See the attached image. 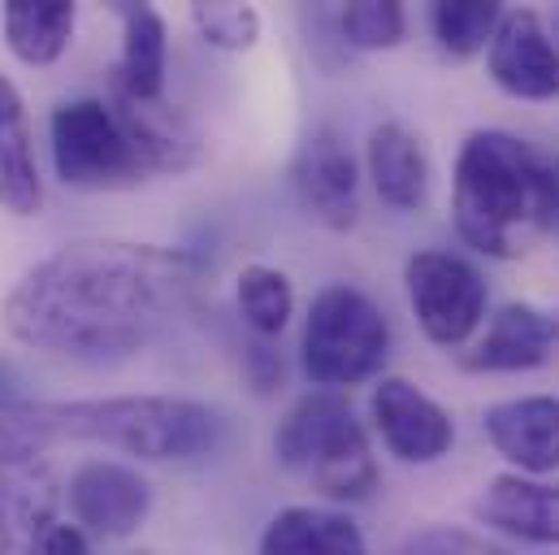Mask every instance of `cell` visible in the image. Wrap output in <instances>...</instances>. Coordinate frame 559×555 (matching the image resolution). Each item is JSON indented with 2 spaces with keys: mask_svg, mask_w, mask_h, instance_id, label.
Returning <instances> with one entry per match:
<instances>
[{
  "mask_svg": "<svg viewBox=\"0 0 559 555\" xmlns=\"http://www.w3.org/2000/svg\"><path fill=\"white\" fill-rule=\"evenodd\" d=\"M200 265L178 248L83 239L22 278L0 308L4 330L35 352L122 361L191 308Z\"/></svg>",
  "mask_w": 559,
  "mask_h": 555,
  "instance_id": "1",
  "label": "cell"
},
{
  "mask_svg": "<svg viewBox=\"0 0 559 555\" xmlns=\"http://www.w3.org/2000/svg\"><path fill=\"white\" fill-rule=\"evenodd\" d=\"M451 217L468 248L516 257L538 231H556L551 156L508 131H473L451 174Z\"/></svg>",
  "mask_w": 559,
  "mask_h": 555,
  "instance_id": "2",
  "label": "cell"
},
{
  "mask_svg": "<svg viewBox=\"0 0 559 555\" xmlns=\"http://www.w3.org/2000/svg\"><path fill=\"white\" fill-rule=\"evenodd\" d=\"M39 413L57 442H96L152 464L169 460H204L222 451L230 421L217 404L191 395H105V400H61L44 404Z\"/></svg>",
  "mask_w": 559,
  "mask_h": 555,
  "instance_id": "3",
  "label": "cell"
},
{
  "mask_svg": "<svg viewBox=\"0 0 559 555\" xmlns=\"http://www.w3.org/2000/svg\"><path fill=\"white\" fill-rule=\"evenodd\" d=\"M274 456L286 473L334 504H360L382 482L369 429L338 391H312L295 400L274 429Z\"/></svg>",
  "mask_w": 559,
  "mask_h": 555,
  "instance_id": "4",
  "label": "cell"
},
{
  "mask_svg": "<svg viewBox=\"0 0 559 555\" xmlns=\"http://www.w3.org/2000/svg\"><path fill=\"white\" fill-rule=\"evenodd\" d=\"M391 356V321L378 299L352 282H330L312 295L299 330V369L312 387L347 391L382 378Z\"/></svg>",
  "mask_w": 559,
  "mask_h": 555,
  "instance_id": "5",
  "label": "cell"
},
{
  "mask_svg": "<svg viewBox=\"0 0 559 555\" xmlns=\"http://www.w3.org/2000/svg\"><path fill=\"white\" fill-rule=\"evenodd\" d=\"M57 178L74 191H122L147 178L131 135L100 96H79L52 109L48 122Z\"/></svg>",
  "mask_w": 559,
  "mask_h": 555,
  "instance_id": "6",
  "label": "cell"
},
{
  "mask_svg": "<svg viewBox=\"0 0 559 555\" xmlns=\"http://www.w3.org/2000/svg\"><path fill=\"white\" fill-rule=\"evenodd\" d=\"M404 286L420 334L438 347H464L486 321L490 286L481 270L460 252H442V248L413 252L404 265Z\"/></svg>",
  "mask_w": 559,
  "mask_h": 555,
  "instance_id": "7",
  "label": "cell"
},
{
  "mask_svg": "<svg viewBox=\"0 0 559 555\" xmlns=\"http://www.w3.org/2000/svg\"><path fill=\"white\" fill-rule=\"evenodd\" d=\"M290 187L304 213L325 231H352L360 222V165L338 127H317L304 135L290 165Z\"/></svg>",
  "mask_w": 559,
  "mask_h": 555,
  "instance_id": "8",
  "label": "cell"
},
{
  "mask_svg": "<svg viewBox=\"0 0 559 555\" xmlns=\"http://www.w3.org/2000/svg\"><path fill=\"white\" fill-rule=\"evenodd\" d=\"M66 504L74 526L96 539H131L152 512V482L135 464L122 460H87L70 473Z\"/></svg>",
  "mask_w": 559,
  "mask_h": 555,
  "instance_id": "9",
  "label": "cell"
},
{
  "mask_svg": "<svg viewBox=\"0 0 559 555\" xmlns=\"http://www.w3.org/2000/svg\"><path fill=\"white\" fill-rule=\"evenodd\" d=\"M369 416L386 451L404 464H438L455 442L451 413L408 378H378L369 395Z\"/></svg>",
  "mask_w": 559,
  "mask_h": 555,
  "instance_id": "10",
  "label": "cell"
},
{
  "mask_svg": "<svg viewBox=\"0 0 559 555\" xmlns=\"http://www.w3.org/2000/svg\"><path fill=\"white\" fill-rule=\"evenodd\" d=\"M486 74L516 101H556L559 96V44L534 9L503 13L490 48Z\"/></svg>",
  "mask_w": 559,
  "mask_h": 555,
  "instance_id": "11",
  "label": "cell"
},
{
  "mask_svg": "<svg viewBox=\"0 0 559 555\" xmlns=\"http://www.w3.org/2000/svg\"><path fill=\"white\" fill-rule=\"evenodd\" d=\"M490 447L525 477L559 473V395H521L499 400L481 413Z\"/></svg>",
  "mask_w": 559,
  "mask_h": 555,
  "instance_id": "12",
  "label": "cell"
},
{
  "mask_svg": "<svg viewBox=\"0 0 559 555\" xmlns=\"http://www.w3.org/2000/svg\"><path fill=\"white\" fill-rule=\"evenodd\" d=\"M486 530H499L530 547H559V482L499 473L481 486L473 504Z\"/></svg>",
  "mask_w": 559,
  "mask_h": 555,
  "instance_id": "13",
  "label": "cell"
},
{
  "mask_svg": "<svg viewBox=\"0 0 559 555\" xmlns=\"http://www.w3.org/2000/svg\"><path fill=\"white\" fill-rule=\"evenodd\" d=\"M556 339L559 321L551 312L512 299L490 317L486 334L464 356V369H473V374H525V369H538L551 361Z\"/></svg>",
  "mask_w": 559,
  "mask_h": 555,
  "instance_id": "14",
  "label": "cell"
},
{
  "mask_svg": "<svg viewBox=\"0 0 559 555\" xmlns=\"http://www.w3.org/2000/svg\"><path fill=\"white\" fill-rule=\"evenodd\" d=\"M109 105H114L122 131L135 143L147 178H156V174H182V169H191L200 161V139L191 131V122L178 109H169L165 101H131V96H122L114 87Z\"/></svg>",
  "mask_w": 559,
  "mask_h": 555,
  "instance_id": "15",
  "label": "cell"
},
{
  "mask_svg": "<svg viewBox=\"0 0 559 555\" xmlns=\"http://www.w3.org/2000/svg\"><path fill=\"white\" fill-rule=\"evenodd\" d=\"M57 482L48 469H0V555H39L57 526Z\"/></svg>",
  "mask_w": 559,
  "mask_h": 555,
  "instance_id": "16",
  "label": "cell"
},
{
  "mask_svg": "<svg viewBox=\"0 0 559 555\" xmlns=\"http://www.w3.org/2000/svg\"><path fill=\"white\" fill-rule=\"evenodd\" d=\"M369 178H373V191L386 209H400V213H417L429 196V161H425V147L420 139L400 127V122H382L373 127L369 135Z\"/></svg>",
  "mask_w": 559,
  "mask_h": 555,
  "instance_id": "17",
  "label": "cell"
},
{
  "mask_svg": "<svg viewBox=\"0 0 559 555\" xmlns=\"http://www.w3.org/2000/svg\"><path fill=\"white\" fill-rule=\"evenodd\" d=\"M44 204V178L31 147V122L22 92L0 74V209L13 217H35Z\"/></svg>",
  "mask_w": 559,
  "mask_h": 555,
  "instance_id": "18",
  "label": "cell"
},
{
  "mask_svg": "<svg viewBox=\"0 0 559 555\" xmlns=\"http://www.w3.org/2000/svg\"><path fill=\"white\" fill-rule=\"evenodd\" d=\"M257 555H369V547L352 517L295 504V508H282L265 526Z\"/></svg>",
  "mask_w": 559,
  "mask_h": 555,
  "instance_id": "19",
  "label": "cell"
},
{
  "mask_svg": "<svg viewBox=\"0 0 559 555\" xmlns=\"http://www.w3.org/2000/svg\"><path fill=\"white\" fill-rule=\"evenodd\" d=\"M122 17V61H118V92L131 101H165V70H169V39L165 17L152 4H118Z\"/></svg>",
  "mask_w": 559,
  "mask_h": 555,
  "instance_id": "20",
  "label": "cell"
},
{
  "mask_svg": "<svg viewBox=\"0 0 559 555\" xmlns=\"http://www.w3.org/2000/svg\"><path fill=\"white\" fill-rule=\"evenodd\" d=\"M0 26L22 66H52L74 39L79 9L70 0H9L0 9Z\"/></svg>",
  "mask_w": 559,
  "mask_h": 555,
  "instance_id": "21",
  "label": "cell"
},
{
  "mask_svg": "<svg viewBox=\"0 0 559 555\" xmlns=\"http://www.w3.org/2000/svg\"><path fill=\"white\" fill-rule=\"evenodd\" d=\"M235 299H239V317L257 339H278L290 326L295 312V291L290 278L274 265H243V274L235 282Z\"/></svg>",
  "mask_w": 559,
  "mask_h": 555,
  "instance_id": "22",
  "label": "cell"
},
{
  "mask_svg": "<svg viewBox=\"0 0 559 555\" xmlns=\"http://www.w3.org/2000/svg\"><path fill=\"white\" fill-rule=\"evenodd\" d=\"M503 4L495 0H438L429 9V26H433V39L447 57H473L481 48H490L499 22H503Z\"/></svg>",
  "mask_w": 559,
  "mask_h": 555,
  "instance_id": "23",
  "label": "cell"
},
{
  "mask_svg": "<svg viewBox=\"0 0 559 555\" xmlns=\"http://www.w3.org/2000/svg\"><path fill=\"white\" fill-rule=\"evenodd\" d=\"M334 35L343 39V48L356 52L400 48L408 35V13L400 0H356L334 13Z\"/></svg>",
  "mask_w": 559,
  "mask_h": 555,
  "instance_id": "24",
  "label": "cell"
},
{
  "mask_svg": "<svg viewBox=\"0 0 559 555\" xmlns=\"http://www.w3.org/2000/svg\"><path fill=\"white\" fill-rule=\"evenodd\" d=\"M191 22L209 48L248 52L261 39V13L252 4H191Z\"/></svg>",
  "mask_w": 559,
  "mask_h": 555,
  "instance_id": "25",
  "label": "cell"
},
{
  "mask_svg": "<svg viewBox=\"0 0 559 555\" xmlns=\"http://www.w3.org/2000/svg\"><path fill=\"white\" fill-rule=\"evenodd\" d=\"M400 555H516L508 552V547H499V543H490V539H481V534H473V530H455V526H433V530H420L413 534Z\"/></svg>",
  "mask_w": 559,
  "mask_h": 555,
  "instance_id": "26",
  "label": "cell"
},
{
  "mask_svg": "<svg viewBox=\"0 0 559 555\" xmlns=\"http://www.w3.org/2000/svg\"><path fill=\"white\" fill-rule=\"evenodd\" d=\"M243 361H248V378H252L257 391H274V387H282V356L265 343V339L248 343V347H243Z\"/></svg>",
  "mask_w": 559,
  "mask_h": 555,
  "instance_id": "27",
  "label": "cell"
},
{
  "mask_svg": "<svg viewBox=\"0 0 559 555\" xmlns=\"http://www.w3.org/2000/svg\"><path fill=\"white\" fill-rule=\"evenodd\" d=\"M39 555H92V543H87V530H79L74 521H57L44 539Z\"/></svg>",
  "mask_w": 559,
  "mask_h": 555,
  "instance_id": "28",
  "label": "cell"
},
{
  "mask_svg": "<svg viewBox=\"0 0 559 555\" xmlns=\"http://www.w3.org/2000/svg\"><path fill=\"white\" fill-rule=\"evenodd\" d=\"M17 400H26L22 374H17V365H13L9 356H0V409H4V404H17Z\"/></svg>",
  "mask_w": 559,
  "mask_h": 555,
  "instance_id": "29",
  "label": "cell"
},
{
  "mask_svg": "<svg viewBox=\"0 0 559 555\" xmlns=\"http://www.w3.org/2000/svg\"><path fill=\"white\" fill-rule=\"evenodd\" d=\"M551 178H556V231H559V156L551 161Z\"/></svg>",
  "mask_w": 559,
  "mask_h": 555,
  "instance_id": "30",
  "label": "cell"
}]
</instances>
